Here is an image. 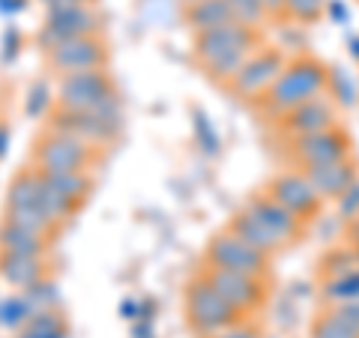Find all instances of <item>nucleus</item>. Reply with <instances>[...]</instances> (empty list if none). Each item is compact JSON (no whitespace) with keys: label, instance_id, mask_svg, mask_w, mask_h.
I'll return each mask as SVG.
<instances>
[{"label":"nucleus","instance_id":"nucleus-1","mask_svg":"<svg viewBox=\"0 0 359 338\" xmlns=\"http://www.w3.org/2000/svg\"><path fill=\"white\" fill-rule=\"evenodd\" d=\"M261 45H264V30L231 21V25L195 33L192 51H195L198 66L204 69L210 81L219 87H228L231 78L240 72V66L249 60Z\"/></svg>","mask_w":359,"mask_h":338},{"label":"nucleus","instance_id":"nucleus-2","mask_svg":"<svg viewBox=\"0 0 359 338\" xmlns=\"http://www.w3.org/2000/svg\"><path fill=\"white\" fill-rule=\"evenodd\" d=\"M330 87V69L327 63L318 60L314 54H299L290 58L285 72L276 78V84L257 99V111L266 120H282L287 111H294L297 105L309 102L314 96H323Z\"/></svg>","mask_w":359,"mask_h":338},{"label":"nucleus","instance_id":"nucleus-3","mask_svg":"<svg viewBox=\"0 0 359 338\" xmlns=\"http://www.w3.org/2000/svg\"><path fill=\"white\" fill-rule=\"evenodd\" d=\"M48 129L63 132L69 138L87 144L93 150H108L120 135H123V99H114L108 105L90 108V111H66V108H51L48 114Z\"/></svg>","mask_w":359,"mask_h":338},{"label":"nucleus","instance_id":"nucleus-4","mask_svg":"<svg viewBox=\"0 0 359 338\" xmlns=\"http://www.w3.org/2000/svg\"><path fill=\"white\" fill-rule=\"evenodd\" d=\"M183 314L186 323L198 338H212L216 332L228 330L237 320H243L245 314H240L237 309L224 299L216 288H210L207 278H189L183 288Z\"/></svg>","mask_w":359,"mask_h":338},{"label":"nucleus","instance_id":"nucleus-5","mask_svg":"<svg viewBox=\"0 0 359 338\" xmlns=\"http://www.w3.org/2000/svg\"><path fill=\"white\" fill-rule=\"evenodd\" d=\"M102 159V150L69 138L63 132L45 126L39 138L33 141V168L42 174H63V171H93Z\"/></svg>","mask_w":359,"mask_h":338},{"label":"nucleus","instance_id":"nucleus-6","mask_svg":"<svg viewBox=\"0 0 359 338\" xmlns=\"http://www.w3.org/2000/svg\"><path fill=\"white\" fill-rule=\"evenodd\" d=\"M114 99H120V90L114 84V78H111L108 66L57 75V84H54V108L90 111V108L114 102Z\"/></svg>","mask_w":359,"mask_h":338},{"label":"nucleus","instance_id":"nucleus-7","mask_svg":"<svg viewBox=\"0 0 359 338\" xmlns=\"http://www.w3.org/2000/svg\"><path fill=\"white\" fill-rule=\"evenodd\" d=\"M198 276L207 278L210 288H216L233 309H237L240 314H245V318H252V314H257L266 306L269 278H264V276H249V273H237V269H224V266H210V264H201Z\"/></svg>","mask_w":359,"mask_h":338},{"label":"nucleus","instance_id":"nucleus-8","mask_svg":"<svg viewBox=\"0 0 359 338\" xmlns=\"http://www.w3.org/2000/svg\"><path fill=\"white\" fill-rule=\"evenodd\" d=\"M287 54L278 48V45H261L249 60H245L240 66V72L231 78V84L224 87V90H231V96H237L240 102H257L269 87L276 84V78L285 72V66H287Z\"/></svg>","mask_w":359,"mask_h":338},{"label":"nucleus","instance_id":"nucleus-9","mask_svg":"<svg viewBox=\"0 0 359 338\" xmlns=\"http://www.w3.org/2000/svg\"><path fill=\"white\" fill-rule=\"evenodd\" d=\"M204 264L269 278V264H273V257L264 255L261 249H255V245H249L243 236H237L228 224H224L219 234L210 236V243L204 249Z\"/></svg>","mask_w":359,"mask_h":338},{"label":"nucleus","instance_id":"nucleus-10","mask_svg":"<svg viewBox=\"0 0 359 338\" xmlns=\"http://www.w3.org/2000/svg\"><path fill=\"white\" fill-rule=\"evenodd\" d=\"M87 33H102V15L90 4H69V6L45 9V21L36 33V42L45 54L54 45L75 36H87Z\"/></svg>","mask_w":359,"mask_h":338},{"label":"nucleus","instance_id":"nucleus-11","mask_svg":"<svg viewBox=\"0 0 359 338\" xmlns=\"http://www.w3.org/2000/svg\"><path fill=\"white\" fill-rule=\"evenodd\" d=\"M45 66L54 72V78L84 69H102V66H108V42L102 33L66 39L45 51Z\"/></svg>","mask_w":359,"mask_h":338},{"label":"nucleus","instance_id":"nucleus-12","mask_svg":"<svg viewBox=\"0 0 359 338\" xmlns=\"http://www.w3.org/2000/svg\"><path fill=\"white\" fill-rule=\"evenodd\" d=\"M264 191H269L278 204H282L285 210H290L297 219H302L306 224L318 219L320 210H323V198L314 191L306 171L297 168V165H290V168H285V171H278L276 177H269V183L264 186Z\"/></svg>","mask_w":359,"mask_h":338},{"label":"nucleus","instance_id":"nucleus-13","mask_svg":"<svg viewBox=\"0 0 359 338\" xmlns=\"http://www.w3.org/2000/svg\"><path fill=\"white\" fill-rule=\"evenodd\" d=\"M287 156H290V165L297 168L347 159V156H353V138L341 126H330V129L302 135V138H290Z\"/></svg>","mask_w":359,"mask_h":338},{"label":"nucleus","instance_id":"nucleus-14","mask_svg":"<svg viewBox=\"0 0 359 338\" xmlns=\"http://www.w3.org/2000/svg\"><path fill=\"white\" fill-rule=\"evenodd\" d=\"M330 126H339V105H335V99L330 93L309 99V102L297 105L294 111H287V114L278 120V129H282L287 141L320 132V129H330Z\"/></svg>","mask_w":359,"mask_h":338},{"label":"nucleus","instance_id":"nucleus-15","mask_svg":"<svg viewBox=\"0 0 359 338\" xmlns=\"http://www.w3.org/2000/svg\"><path fill=\"white\" fill-rule=\"evenodd\" d=\"M249 212H255L257 219H261L269 231H273L278 240H282L285 249H290V245H297L302 240V234H306V222L297 219L290 210H285L278 201L269 195V191H255V195L245 198V204H243Z\"/></svg>","mask_w":359,"mask_h":338},{"label":"nucleus","instance_id":"nucleus-16","mask_svg":"<svg viewBox=\"0 0 359 338\" xmlns=\"http://www.w3.org/2000/svg\"><path fill=\"white\" fill-rule=\"evenodd\" d=\"M302 171H306L309 183L314 186V191H318L323 201L341 198L344 191L359 180V168L353 162V156L335 159V162H323V165H311V168H302Z\"/></svg>","mask_w":359,"mask_h":338},{"label":"nucleus","instance_id":"nucleus-17","mask_svg":"<svg viewBox=\"0 0 359 338\" xmlns=\"http://www.w3.org/2000/svg\"><path fill=\"white\" fill-rule=\"evenodd\" d=\"M51 269H48V257H27V255H9V252H0V278L13 288L27 290L30 285L48 278Z\"/></svg>","mask_w":359,"mask_h":338},{"label":"nucleus","instance_id":"nucleus-18","mask_svg":"<svg viewBox=\"0 0 359 338\" xmlns=\"http://www.w3.org/2000/svg\"><path fill=\"white\" fill-rule=\"evenodd\" d=\"M228 228L237 234V236H243L249 245H255V249H261L264 255H269V257H276L278 252H285V245H282V240L266 228V224L255 216V212H249L245 207H240L237 212L231 216V222H228Z\"/></svg>","mask_w":359,"mask_h":338},{"label":"nucleus","instance_id":"nucleus-19","mask_svg":"<svg viewBox=\"0 0 359 338\" xmlns=\"http://www.w3.org/2000/svg\"><path fill=\"white\" fill-rule=\"evenodd\" d=\"M42 174V171H39ZM42 180L48 183L57 195L66 201V204H72L75 210H81L87 204V198L93 195L96 189V180L90 171H63V174H42Z\"/></svg>","mask_w":359,"mask_h":338},{"label":"nucleus","instance_id":"nucleus-20","mask_svg":"<svg viewBox=\"0 0 359 338\" xmlns=\"http://www.w3.org/2000/svg\"><path fill=\"white\" fill-rule=\"evenodd\" d=\"M183 15H186V25L192 27V33L212 30V27H222V25L237 21L224 0H189Z\"/></svg>","mask_w":359,"mask_h":338},{"label":"nucleus","instance_id":"nucleus-21","mask_svg":"<svg viewBox=\"0 0 359 338\" xmlns=\"http://www.w3.org/2000/svg\"><path fill=\"white\" fill-rule=\"evenodd\" d=\"M4 222L15 224V228H21V231L36 234L48 243H54V236H57V231H60V224L54 222L42 207H4Z\"/></svg>","mask_w":359,"mask_h":338},{"label":"nucleus","instance_id":"nucleus-22","mask_svg":"<svg viewBox=\"0 0 359 338\" xmlns=\"http://www.w3.org/2000/svg\"><path fill=\"white\" fill-rule=\"evenodd\" d=\"M0 252L9 255H27V257H48L51 243L42 240V236L21 231L9 222H0Z\"/></svg>","mask_w":359,"mask_h":338},{"label":"nucleus","instance_id":"nucleus-23","mask_svg":"<svg viewBox=\"0 0 359 338\" xmlns=\"http://www.w3.org/2000/svg\"><path fill=\"white\" fill-rule=\"evenodd\" d=\"M359 266V257L356 252L351 249V243H341V245H332V249H327L320 255V281L327 278H341L347 273H353V269Z\"/></svg>","mask_w":359,"mask_h":338},{"label":"nucleus","instance_id":"nucleus-24","mask_svg":"<svg viewBox=\"0 0 359 338\" xmlns=\"http://www.w3.org/2000/svg\"><path fill=\"white\" fill-rule=\"evenodd\" d=\"M18 338H69L66 320L60 311H39L18 330Z\"/></svg>","mask_w":359,"mask_h":338},{"label":"nucleus","instance_id":"nucleus-25","mask_svg":"<svg viewBox=\"0 0 359 338\" xmlns=\"http://www.w3.org/2000/svg\"><path fill=\"white\" fill-rule=\"evenodd\" d=\"M21 297H25L30 314H39V311H57V306H60V294H57V288H54L51 276H48V278H42V281H36V285H30Z\"/></svg>","mask_w":359,"mask_h":338},{"label":"nucleus","instance_id":"nucleus-26","mask_svg":"<svg viewBox=\"0 0 359 338\" xmlns=\"http://www.w3.org/2000/svg\"><path fill=\"white\" fill-rule=\"evenodd\" d=\"M330 0H285V21L294 25H314L323 13H327Z\"/></svg>","mask_w":359,"mask_h":338},{"label":"nucleus","instance_id":"nucleus-27","mask_svg":"<svg viewBox=\"0 0 359 338\" xmlns=\"http://www.w3.org/2000/svg\"><path fill=\"white\" fill-rule=\"evenodd\" d=\"M224 4L231 6V13H233V18L240 21V25H249V27H257V30H264L269 21L266 15V9L261 6V0H224Z\"/></svg>","mask_w":359,"mask_h":338},{"label":"nucleus","instance_id":"nucleus-28","mask_svg":"<svg viewBox=\"0 0 359 338\" xmlns=\"http://www.w3.org/2000/svg\"><path fill=\"white\" fill-rule=\"evenodd\" d=\"M309 338H359L356 330H351V326H344L335 314H330L327 309H323L318 318L311 320V332Z\"/></svg>","mask_w":359,"mask_h":338},{"label":"nucleus","instance_id":"nucleus-29","mask_svg":"<svg viewBox=\"0 0 359 338\" xmlns=\"http://www.w3.org/2000/svg\"><path fill=\"white\" fill-rule=\"evenodd\" d=\"M0 320L6 326H13V330H21L27 320H30V309L25 297H15V299H6L4 306H0Z\"/></svg>","mask_w":359,"mask_h":338},{"label":"nucleus","instance_id":"nucleus-30","mask_svg":"<svg viewBox=\"0 0 359 338\" xmlns=\"http://www.w3.org/2000/svg\"><path fill=\"white\" fill-rule=\"evenodd\" d=\"M51 108H54V90H48L45 84H36V87H30V96H27V114H51Z\"/></svg>","mask_w":359,"mask_h":338},{"label":"nucleus","instance_id":"nucleus-31","mask_svg":"<svg viewBox=\"0 0 359 338\" xmlns=\"http://www.w3.org/2000/svg\"><path fill=\"white\" fill-rule=\"evenodd\" d=\"M335 204H339V216L341 219H347V222L359 219V180L344 191L341 198H335Z\"/></svg>","mask_w":359,"mask_h":338},{"label":"nucleus","instance_id":"nucleus-32","mask_svg":"<svg viewBox=\"0 0 359 338\" xmlns=\"http://www.w3.org/2000/svg\"><path fill=\"white\" fill-rule=\"evenodd\" d=\"M212 338H264V332H261V326L257 323H252V318H243L233 326H228V330L216 332Z\"/></svg>","mask_w":359,"mask_h":338},{"label":"nucleus","instance_id":"nucleus-33","mask_svg":"<svg viewBox=\"0 0 359 338\" xmlns=\"http://www.w3.org/2000/svg\"><path fill=\"white\" fill-rule=\"evenodd\" d=\"M261 6L266 9V15L273 18V21L285 15V0H261Z\"/></svg>","mask_w":359,"mask_h":338},{"label":"nucleus","instance_id":"nucleus-34","mask_svg":"<svg viewBox=\"0 0 359 338\" xmlns=\"http://www.w3.org/2000/svg\"><path fill=\"white\" fill-rule=\"evenodd\" d=\"M347 243H351V249H353L356 257H359V219L351 222V240H347Z\"/></svg>","mask_w":359,"mask_h":338},{"label":"nucleus","instance_id":"nucleus-35","mask_svg":"<svg viewBox=\"0 0 359 338\" xmlns=\"http://www.w3.org/2000/svg\"><path fill=\"white\" fill-rule=\"evenodd\" d=\"M264 338H278V335H264Z\"/></svg>","mask_w":359,"mask_h":338}]
</instances>
